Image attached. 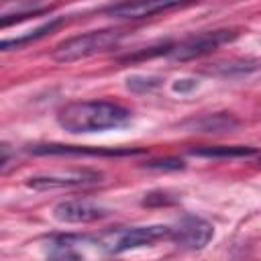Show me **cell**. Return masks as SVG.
Here are the masks:
<instances>
[{
    "instance_id": "cell-1",
    "label": "cell",
    "mask_w": 261,
    "mask_h": 261,
    "mask_svg": "<svg viewBox=\"0 0 261 261\" xmlns=\"http://www.w3.org/2000/svg\"><path fill=\"white\" fill-rule=\"evenodd\" d=\"M130 114L133 112L118 102L84 100V102H71L59 108L57 124L71 135H88V133L120 128L128 124Z\"/></svg>"
},
{
    "instance_id": "cell-2",
    "label": "cell",
    "mask_w": 261,
    "mask_h": 261,
    "mask_svg": "<svg viewBox=\"0 0 261 261\" xmlns=\"http://www.w3.org/2000/svg\"><path fill=\"white\" fill-rule=\"evenodd\" d=\"M124 37L122 31L116 29H102V31H90L77 37H71L63 43H59L53 49V59L59 63H71L86 57H92L96 53L108 51L118 45V41Z\"/></svg>"
},
{
    "instance_id": "cell-3",
    "label": "cell",
    "mask_w": 261,
    "mask_h": 261,
    "mask_svg": "<svg viewBox=\"0 0 261 261\" xmlns=\"http://www.w3.org/2000/svg\"><path fill=\"white\" fill-rule=\"evenodd\" d=\"M171 239V226L167 224H145V226H128V228H116L112 232H106L100 239L102 249L108 253H124L139 247H149L157 241Z\"/></svg>"
},
{
    "instance_id": "cell-4",
    "label": "cell",
    "mask_w": 261,
    "mask_h": 261,
    "mask_svg": "<svg viewBox=\"0 0 261 261\" xmlns=\"http://www.w3.org/2000/svg\"><path fill=\"white\" fill-rule=\"evenodd\" d=\"M239 37L237 31H230V29H216V31H206V33H200V35H192L188 39H184L181 43L173 45L171 47V59L175 61H190V59H196V57H202L214 49H218L220 45L224 43H230Z\"/></svg>"
},
{
    "instance_id": "cell-5",
    "label": "cell",
    "mask_w": 261,
    "mask_h": 261,
    "mask_svg": "<svg viewBox=\"0 0 261 261\" xmlns=\"http://www.w3.org/2000/svg\"><path fill=\"white\" fill-rule=\"evenodd\" d=\"M102 181V173L94 169H67L39 173L27 179V186L33 190H63V188H84Z\"/></svg>"
},
{
    "instance_id": "cell-6",
    "label": "cell",
    "mask_w": 261,
    "mask_h": 261,
    "mask_svg": "<svg viewBox=\"0 0 261 261\" xmlns=\"http://www.w3.org/2000/svg\"><path fill=\"white\" fill-rule=\"evenodd\" d=\"M214 237V226L200 216H184L171 228V241L188 251L204 249Z\"/></svg>"
},
{
    "instance_id": "cell-7",
    "label": "cell",
    "mask_w": 261,
    "mask_h": 261,
    "mask_svg": "<svg viewBox=\"0 0 261 261\" xmlns=\"http://www.w3.org/2000/svg\"><path fill=\"white\" fill-rule=\"evenodd\" d=\"M108 216V208L92 200H63L53 208V218L63 224H88Z\"/></svg>"
},
{
    "instance_id": "cell-8",
    "label": "cell",
    "mask_w": 261,
    "mask_h": 261,
    "mask_svg": "<svg viewBox=\"0 0 261 261\" xmlns=\"http://www.w3.org/2000/svg\"><path fill=\"white\" fill-rule=\"evenodd\" d=\"M29 151L35 153V155H90V157H124V155H139V153H143V149L86 147V145H61V143L31 145Z\"/></svg>"
},
{
    "instance_id": "cell-9",
    "label": "cell",
    "mask_w": 261,
    "mask_h": 261,
    "mask_svg": "<svg viewBox=\"0 0 261 261\" xmlns=\"http://www.w3.org/2000/svg\"><path fill=\"white\" fill-rule=\"evenodd\" d=\"M177 2H155V0H147V2H120V4H110L104 8V12L108 16L114 18H147V16H155L159 12L177 8Z\"/></svg>"
},
{
    "instance_id": "cell-10",
    "label": "cell",
    "mask_w": 261,
    "mask_h": 261,
    "mask_svg": "<svg viewBox=\"0 0 261 261\" xmlns=\"http://www.w3.org/2000/svg\"><path fill=\"white\" fill-rule=\"evenodd\" d=\"M47 261H86L84 251L73 237H55L47 245Z\"/></svg>"
},
{
    "instance_id": "cell-11",
    "label": "cell",
    "mask_w": 261,
    "mask_h": 261,
    "mask_svg": "<svg viewBox=\"0 0 261 261\" xmlns=\"http://www.w3.org/2000/svg\"><path fill=\"white\" fill-rule=\"evenodd\" d=\"M257 149L245 147V145H208V147H196L190 149V155L196 157H212V159H226V157H251Z\"/></svg>"
},
{
    "instance_id": "cell-12",
    "label": "cell",
    "mask_w": 261,
    "mask_h": 261,
    "mask_svg": "<svg viewBox=\"0 0 261 261\" xmlns=\"http://www.w3.org/2000/svg\"><path fill=\"white\" fill-rule=\"evenodd\" d=\"M59 24H61V18H53V20H49V22L37 27L35 31H29V33L18 35V37H14V39H4V41H2V49L8 51V49H12V47H20V45H27V43H31V41H37V39L45 37L47 33L55 31Z\"/></svg>"
},
{
    "instance_id": "cell-13",
    "label": "cell",
    "mask_w": 261,
    "mask_h": 261,
    "mask_svg": "<svg viewBox=\"0 0 261 261\" xmlns=\"http://www.w3.org/2000/svg\"><path fill=\"white\" fill-rule=\"evenodd\" d=\"M261 65L259 59H230L224 63H216L210 71L218 73V75H234V73H249L255 71Z\"/></svg>"
},
{
    "instance_id": "cell-14",
    "label": "cell",
    "mask_w": 261,
    "mask_h": 261,
    "mask_svg": "<svg viewBox=\"0 0 261 261\" xmlns=\"http://www.w3.org/2000/svg\"><path fill=\"white\" fill-rule=\"evenodd\" d=\"M175 202L173 196H169V192H163V190H157V192H149L145 194V200L143 204L145 206H157V204H171Z\"/></svg>"
},
{
    "instance_id": "cell-15",
    "label": "cell",
    "mask_w": 261,
    "mask_h": 261,
    "mask_svg": "<svg viewBox=\"0 0 261 261\" xmlns=\"http://www.w3.org/2000/svg\"><path fill=\"white\" fill-rule=\"evenodd\" d=\"M145 167H149V169H184V163L179 159H157V161H149Z\"/></svg>"
}]
</instances>
